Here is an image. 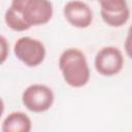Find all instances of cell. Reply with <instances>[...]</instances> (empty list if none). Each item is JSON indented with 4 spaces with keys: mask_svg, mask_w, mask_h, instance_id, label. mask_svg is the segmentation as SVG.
Wrapping results in <instances>:
<instances>
[{
    "mask_svg": "<svg viewBox=\"0 0 132 132\" xmlns=\"http://www.w3.org/2000/svg\"><path fill=\"white\" fill-rule=\"evenodd\" d=\"M4 20L6 25L13 31H26L29 28V26L25 23L22 10H21V0H13L9 6V8L5 11Z\"/></svg>",
    "mask_w": 132,
    "mask_h": 132,
    "instance_id": "cell-9",
    "label": "cell"
},
{
    "mask_svg": "<svg viewBox=\"0 0 132 132\" xmlns=\"http://www.w3.org/2000/svg\"><path fill=\"white\" fill-rule=\"evenodd\" d=\"M31 127V120L25 112L13 111L4 119L1 130L2 132H30Z\"/></svg>",
    "mask_w": 132,
    "mask_h": 132,
    "instance_id": "cell-8",
    "label": "cell"
},
{
    "mask_svg": "<svg viewBox=\"0 0 132 132\" xmlns=\"http://www.w3.org/2000/svg\"><path fill=\"white\" fill-rule=\"evenodd\" d=\"M53 91L44 85L35 84L29 86L22 95L23 104L33 112H43L50 109L54 103Z\"/></svg>",
    "mask_w": 132,
    "mask_h": 132,
    "instance_id": "cell-3",
    "label": "cell"
},
{
    "mask_svg": "<svg viewBox=\"0 0 132 132\" xmlns=\"http://www.w3.org/2000/svg\"><path fill=\"white\" fill-rule=\"evenodd\" d=\"M68 23L76 28H87L92 24L93 12L90 6L82 1H69L63 9Z\"/></svg>",
    "mask_w": 132,
    "mask_h": 132,
    "instance_id": "cell-7",
    "label": "cell"
},
{
    "mask_svg": "<svg viewBox=\"0 0 132 132\" xmlns=\"http://www.w3.org/2000/svg\"><path fill=\"white\" fill-rule=\"evenodd\" d=\"M59 68L67 85L80 88L90 79V68L85 54L78 48H67L59 58Z\"/></svg>",
    "mask_w": 132,
    "mask_h": 132,
    "instance_id": "cell-1",
    "label": "cell"
},
{
    "mask_svg": "<svg viewBox=\"0 0 132 132\" xmlns=\"http://www.w3.org/2000/svg\"><path fill=\"white\" fill-rule=\"evenodd\" d=\"M9 55V45L5 37L0 35V65L3 64Z\"/></svg>",
    "mask_w": 132,
    "mask_h": 132,
    "instance_id": "cell-10",
    "label": "cell"
},
{
    "mask_svg": "<svg viewBox=\"0 0 132 132\" xmlns=\"http://www.w3.org/2000/svg\"><path fill=\"white\" fill-rule=\"evenodd\" d=\"M100 7L102 20L110 27H121L129 20L130 10L125 0H103Z\"/></svg>",
    "mask_w": 132,
    "mask_h": 132,
    "instance_id": "cell-6",
    "label": "cell"
},
{
    "mask_svg": "<svg viewBox=\"0 0 132 132\" xmlns=\"http://www.w3.org/2000/svg\"><path fill=\"white\" fill-rule=\"evenodd\" d=\"M94 65L99 74L103 76H113L122 70L124 57L118 47L104 46L96 54Z\"/></svg>",
    "mask_w": 132,
    "mask_h": 132,
    "instance_id": "cell-5",
    "label": "cell"
},
{
    "mask_svg": "<svg viewBox=\"0 0 132 132\" xmlns=\"http://www.w3.org/2000/svg\"><path fill=\"white\" fill-rule=\"evenodd\" d=\"M15 57L29 67H36L41 64L45 57V47L38 39L24 36L19 38L14 45Z\"/></svg>",
    "mask_w": 132,
    "mask_h": 132,
    "instance_id": "cell-2",
    "label": "cell"
},
{
    "mask_svg": "<svg viewBox=\"0 0 132 132\" xmlns=\"http://www.w3.org/2000/svg\"><path fill=\"white\" fill-rule=\"evenodd\" d=\"M21 10L29 28L44 25L53 16V4L46 0H21Z\"/></svg>",
    "mask_w": 132,
    "mask_h": 132,
    "instance_id": "cell-4",
    "label": "cell"
},
{
    "mask_svg": "<svg viewBox=\"0 0 132 132\" xmlns=\"http://www.w3.org/2000/svg\"><path fill=\"white\" fill-rule=\"evenodd\" d=\"M3 111H4V102H3V100L0 98V118H1V116L3 114Z\"/></svg>",
    "mask_w": 132,
    "mask_h": 132,
    "instance_id": "cell-11",
    "label": "cell"
}]
</instances>
